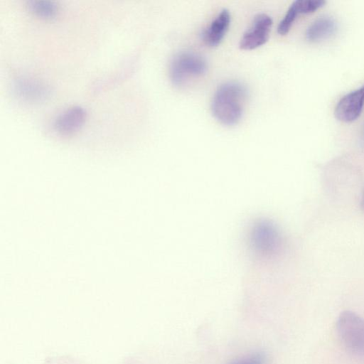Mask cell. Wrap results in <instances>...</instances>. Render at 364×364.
I'll return each instance as SVG.
<instances>
[{
    "label": "cell",
    "instance_id": "obj_1",
    "mask_svg": "<svg viewBox=\"0 0 364 364\" xmlns=\"http://www.w3.org/2000/svg\"><path fill=\"white\" fill-rule=\"evenodd\" d=\"M247 91L235 81L220 85L211 101V112L216 120L226 126L238 123L243 114Z\"/></svg>",
    "mask_w": 364,
    "mask_h": 364
},
{
    "label": "cell",
    "instance_id": "obj_2",
    "mask_svg": "<svg viewBox=\"0 0 364 364\" xmlns=\"http://www.w3.org/2000/svg\"><path fill=\"white\" fill-rule=\"evenodd\" d=\"M207 68V63L200 55L191 51L181 52L171 61L169 77L174 85L183 87L202 77Z\"/></svg>",
    "mask_w": 364,
    "mask_h": 364
},
{
    "label": "cell",
    "instance_id": "obj_3",
    "mask_svg": "<svg viewBox=\"0 0 364 364\" xmlns=\"http://www.w3.org/2000/svg\"><path fill=\"white\" fill-rule=\"evenodd\" d=\"M336 329L346 350L364 359V318L353 311H343L338 318Z\"/></svg>",
    "mask_w": 364,
    "mask_h": 364
},
{
    "label": "cell",
    "instance_id": "obj_4",
    "mask_svg": "<svg viewBox=\"0 0 364 364\" xmlns=\"http://www.w3.org/2000/svg\"><path fill=\"white\" fill-rule=\"evenodd\" d=\"M250 243L254 252L262 257L274 255L281 244L279 231L268 220L255 223L250 232Z\"/></svg>",
    "mask_w": 364,
    "mask_h": 364
},
{
    "label": "cell",
    "instance_id": "obj_5",
    "mask_svg": "<svg viewBox=\"0 0 364 364\" xmlns=\"http://www.w3.org/2000/svg\"><path fill=\"white\" fill-rule=\"evenodd\" d=\"M272 23V18L268 14H257L250 28L243 33L240 41V48L252 50L264 44L269 39Z\"/></svg>",
    "mask_w": 364,
    "mask_h": 364
},
{
    "label": "cell",
    "instance_id": "obj_6",
    "mask_svg": "<svg viewBox=\"0 0 364 364\" xmlns=\"http://www.w3.org/2000/svg\"><path fill=\"white\" fill-rule=\"evenodd\" d=\"M364 107V84L359 88L343 95L337 102L334 114L336 117L343 122L356 120Z\"/></svg>",
    "mask_w": 364,
    "mask_h": 364
},
{
    "label": "cell",
    "instance_id": "obj_7",
    "mask_svg": "<svg viewBox=\"0 0 364 364\" xmlns=\"http://www.w3.org/2000/svg\"><path fill=\"white\" fill-rule=\"evenodd\" d=\"M326 3V1L324 0L294 1L288 9L284 18L279 22L277 27L278 33L280 35L287 34L299 15L313 13L323 7Z\"/></svg>",
    "mask_w": 364,
    "mask_h": 364
},
{
    "label": "cell",
    "instance_id": "obj_8",
    "mask_svg": "<svg viewBox=\"0 0 364 364\" xmlns=\"http://www.w3.org/2000/svg\"><path fill=\"white\" fill-rule=\"evenodd\" d=\"M86 112L79 106L71 107L60 114L54 122V129L63 136L77 132L84 124Z\"/></svg>",
    "mask_w": 364,
    "mask_h": 364
},
{
    "label": "cell",
    "instance_id": "obj_9",
    "mask_svg": "<svg viewBox=\"0 0 364 364\" xmlns=\"http://www.w3.org/2000/svg\"><path fill=\"white\" fill-rule=\"evenodd\" d=\"M231 16L228 9H223L203 31V39L209 46L219 45L225 36L230 24Z\"/></svg>",
    "mask_w": 364,
    "mask_h": 364
},
{
    "label": "cell",
    "instance_id": "obj_10",
    "mask_svg": "<svg viewBox=\"0 0 364 364\" xmlns=\"http://www.w3.org/2000/svg\"><path fill=\"white\" fill-rule=\"evenodd\" d=\"M337 30L335 19L328 16L315 19L306 28V38L311 42H318L330 38Z\"/></svg>",
    "mask_w": 364,
    "mask_h": 364
},
{
    "label": "cell",
    "instance_id": "obj_11",
    "mask_svg": "<svg viewBox=\"0 0 364 364\" xmlns=\"http://www.w3.org/2000/svg\"><path fill=\"white\" fill-rule=\"evenodd\" d=\"M17 93L28 100H41L47 96V87L38 81L30 79H19L15 84Z\"/></svg>",
    "mask_w": 364,
    "mask_h": 364
},
{
    "label": "cell",
    "instance_id": "obj_12",
    "mask_svg": "<svg viewBox=\"0 0 364 364\" xmlns=\"http://www.w3.org/2000/svg\"><path fill=\"white\" fill-rule=\"evenodd\" d=\"M28 7L36 16L46 19L55 17L58 11L56 4L50 1H31Z\"/></svg>",
    "mask_w": 364,
    "mask_h": 364
},
{
    "label": "cell",
    "instance_id": "obj_13",
    "mask_svg": "<svg viewBox=\"0 0 364 364\" xmlns=\"http://www.w3.org/2000/svg\"><path fill=\"white\" fill-rule=\"evenodd\" d=\"M265 356L260 353L244 356L230 362V364H265Z\"/></svg>",
    "mask_w": 364,
    "mask_h": 364
},
{
    "label": "cell",
    "instance_id": "obj_14",
    "mask_svg": "<svg viewBox=\"0 0 364 364\" xmlns=\"http://www.w3.org/2000/svg\"><path fill=\"white\" fill-rule=\"evenodd\" d=\"M361 206H362V208L364 210V191H363V196H362V198H361Z\"/></svg>",
    "mask_w": 364,
    "mask_h": 364
},
{
    "label": "cell",
    "instance_id": "obj_15",
    "mask_svg": "<svg viewBox=\"0 0 364 364\" xmlns=\"http://www.w3.org/2000/svg\"><path fill=\"white\" fill-rule=\"evenodd\" d=\"M361 139H362L363 142L364 143V124H363V129H362Z\"/></svg>",
    "mask_w": 364,
    "mask_h": 364
}]
</instances>
